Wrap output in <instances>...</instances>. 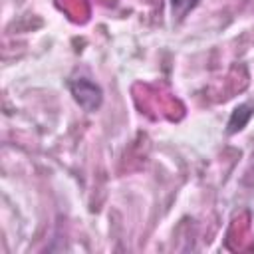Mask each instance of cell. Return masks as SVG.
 Segmentation results:
<instances>
[{
    "label": "cell",
    "mask_w": 254,
    "mask_h": 254,
    "mask_svg": "<svg viewBox=\"0 0 254 254\" xmlns=\"http://www.w3.org/2000/svg\"><path fill=\"white\" fill-rule=\"evenodd\" d=\"M71 87V93L75 97V101L79 103V107H83L85 111H95L101 101H103V93H101V87L95 85L91 79H85V77H79V79H73L69 83Z\"/></svg>",
    "instance_id": "6da1fadb"
},
{
    "label": "cell",
    "mask_w": 254,
    "mask_h": 254,
    "mask_svg": "<svg viewBox=\"0 0 254 254\" xmlns=\"http://www.w3.org/2000/svg\"><path fill=\"white\" fill-rule=\"evenodd\" d=\"M252 113H254V103H242V105H238V107L232 111V115H230V121H228V133H236V131H240V129L250 121Z\"/></svg>",
    "instance_id": "7a4b0ae2"
},
{
    "label": "cell",
    "mask_w": 254,
    "mask_h": 254,
    "mask_svg": "<svg viewBox=\"0 0 254 254\" xmlns=\"http://www.w3.org/2000/svg\"><path fill=\"white\" fill-rule=\"evenodd\" d=\"M196 4H198V0H171L173 16H177V18H185Z\"/></svg>",
    "instance_id": "3957f363"
}]
</instances>
